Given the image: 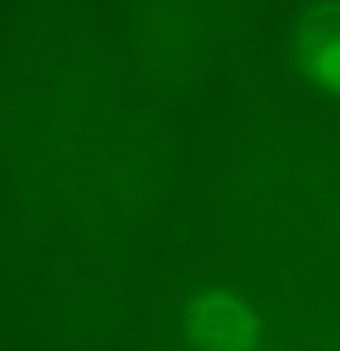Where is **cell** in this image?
<instances>
[{
    "label": "cell",
    "mask_w": 340,
    "mask_h": 351,
    "mask_svg": "<svg viewBox=\"0 0 340 351\" xmlns=\"http://www.w3.org/2000/svg\"><path fill=\"white\" fill-rule=\"evenodd\" d=\"M183 333L194 351H256L263 340V315L241 293L208 289L186 304Z\"/></svg>",
    "instance_id": "1"
},
{
    "label": "cell",
    "mask_w": 340,
    "mask_h": 351,
    "mask_svg": "<svg viewBox=\"0 0 340 351\" xmlns=\"http://www.w3.org/2000/svg\"><path fill=\"white\" fill-rule=\"evenodd\" d=\"M293 55L307 81L340 95V0H322L304 11L293 29Z\"/></svg>",
    "instance_id": "2"
}]
</instances>
